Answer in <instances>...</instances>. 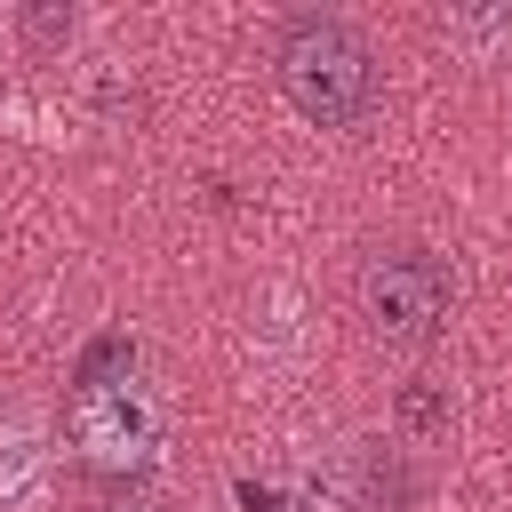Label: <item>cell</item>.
<instances>
[{
  "mask_svg": "<svg viewBox=\"0 0 512 512\" xmlns=\"http://www.w3.org/2000/svg\"><path fill=\"white\" fill-rule=\"evenodd\" d=\"M272 72H280V96L312 128H360L384 96L376 56L344 16H288L272 40Z\"/></svg>",
  "mask_w": 512,
  "mask_h": 512,
  "instance_id": "1",
  "label": "cell"
},
{
  "mask_svg": "<svg viewBox=\"0 0 512 512\" xmlns=\"http://www.w3.org/2000/svg\"><path fill=\"white\" fill-rule=\"evenodd\" d=\"M352 296H360L368 336H384V344H424V336H440V320H448V304H456V280H448V264H440L432 248H376V256L360 264Z\"/></svg>",
  "mask_w": 512,
  "mask_h": 512,
  "instance_id": "2",
  "label": "cell"
},
{
  "mask_svg": "<svg viewBox=\"0 0 512 512\" xmlns=\"http://www.w3.org/2000/svg\"><path fill=\"white\" fill-rule=\"evenodd\" d=\"M64 432H72V448H80L88 472H144L160 456V392L136 368H120L104 384H80Z\"/></svg>",
  "mask_w": 512,
  "mask_h": 512,
  "instance_id": "3",
  "label": "cell"
},
{
  "mask_svg": "<svg viewBox=\"0 0 512 512\" xmlns=\"http://www.w3.org/2000/svg\"><path fill=\"white\" fill-rule=\"evenodd\" d=\"M40 480H48V448L32 424H0V504L32 512L40 504Z\"/></svg>",
  "mask_w": 512,
  "mask_h": 512,
  "instance_id": "4",
  "label": "cell"
},
{
  "mask_svg": "<svg viewBox=\"0 0 512 512\" xmlns=\"http://www.w3.org/2000/svg\"><path fill=\"white\" fill-rule=\"evenodd\" d=\"M440 40L472 48V64H504L512 56V8H448L440 16Z\"/></svg>",
  "mask_w": 512,
  "mask_h": 512,
  "instance_id": "5",
  "label": "cell"
},
{
  "mask_svg": "<svg viewBox=\"0 0 512 512\" xmlns=\"http://www.w3.org/2000/svg\"><path fill=\"white\" fill-rule=\"evenodd\" d=\"M400 424H408L416 440H432V432L448 424V400H440L432 384H408V392H400Z\"/></svg>",
  "mask_w": 512,
  "mask_h": 512,
  "instance_id": "6",
  "label": "cell"
},
{
  "mask_svg": "<svg viewBox=\"0 0 512 512\" xmlns=\"http://www.w3.org/2000/svg\"><path fill=\"white\" fill-rule=\"evenodd\" d=\"M120 512H160V504H120Z\"/></svg>",
  "mask_w": 512,
  "mask_h": 512,
  "instance_id": "7",
  "label": "cell"
}]
</instances>
